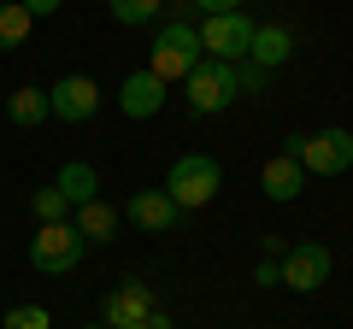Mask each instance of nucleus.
<instances>
[{
	"label": "nucleus",
	"mask_w": 353,
	"mask_h": 329,
	"mask_svg": "<svg viewBox=\"0 0 353 329\" xmlns=\"http://www.w3.org/2000/svg\"><path fill=\"white\" fill-rule=\"evenodd\" d=\"M201 59H206V53H201V30L183 24V18H171V24H159V36H153V59H148V71L159 76L165 89H171V83H183V76H189Z\"/></svg>",
	"instance_id": "f257e3e1"
},
{
	"label": "nucleus",
	"mask_w": 353,
	"mask_h": 329,
	"mask_svg": "<svg viewBox=\"0 0 353 329\" xmlns=\"http://www.w3.org/2000/svg\"><path fill=\"white\" fill-rule=\"evenodd\" d=\"M218 182H224V171H218L212 153H183L165 177V194L176 200V212H201V206L218 200Z\"/></svg>",
	"instance_id": "f03ea898"
},
{
	"label": "nucleus",
	"mask_w": 353,
	"mask_h": 329,
	"mask_svg": "<svg viewBox=\"0 0 353 329\" xmlns=\"http://www.w3.org/2000/svg\"><path fill=\"white\" fill-rule=\"evenodd\" d=\"M183 94H189V112H194V118L230 112V106L241 100V89H236V65H224V59H201L189 76H183Z\"/></svg>",
	"instance_id": "7ed1b4c3"
},
{
	"label": "nucleus",
	"mask_w": 353,
	"mask_h": 329,
	"mask_svg": "<svg viewBox=\"0 0 353 329\" xmlns=\"http://www.w3.org/2000/svg\"><path fill=\"white\" fill-rule=\"evenodd\" d=\"M83 247L88 241L77 235L71 217H65V224H41L36 235H30V265H36L41 277H65V270L83 265Z\"/></svg>",
	"instance_id": "20e7f679"
},
{
	"label": "nucleus",
	"mask_w": 353,
	"mask_h": 329,
	"mask_svg": "<svg viewBox=\"0 0 353 329\" xmlns=\"http://www.w3.org/2000/svg\"><path fill=\"white\" fill-rule=\"evenodd\" d=\"M201 53L206 59H224V65H241L248 59V41H253V18L248 12H212L201 18Z\"/></svg>",
	"instance_id": "39448f33"
},
{
	"label": "nucleus",
	"mask_w": 353,
	"mask_h": 329,
	"mask_svg": "<svg viewBox=\"0 0 353 329\" xmlns=\"http://www.w3.org/2000/svg\"><path fill=\"white\" fill-rule=\"evenodd\" d=\"M294 159L306 177H341V171H353V136L347 129H312V136H301Z\"/></svg>",
	"instance_id": "423d86ee"
},
{
	"label": "nucleus",
	"mask_w": 353,
	"mask_h": 329,
	"mask_svg": "<svg viewBox=\"0 0 353 329\" xmlns=\"http://www.w3.org/2000/svg\"><path fill=\"white\" fill-rule=\"evenodd\" d=\"M330 270H336V259H330V247H324V241H294L289 253L277 259V277H283V288H294V294H312V288H324V282H330Z\"/></svg>",
	"instance_id": "0eeeda50"
},
{
	"label": "nucleus",
	"mask_w": 353,
	"mask_h": 329,
	"mask_svg": "<svg viewBox=\"0 0 353 329\" xmlns=\"http://www.w3.org/2000/svg\"><path fill=\"white\" fill-rule=\"evenodd\" d=\"M153 317H159V306H153V288H148L141 277L118 282V288L101 300V323H106V329H148Z\"/></svg>",
	"instance_id": "6e6552de"
},
{
	"label": "nucleus",
	"mask_w": 353,
	"mask_h": 329,
	"mask_svg": "<svg viewBox=\"0 0 353 329\" xmlns=\"http://www.w3.org/2000/svg\"><path fill=\"white\" fill-rule=\"evenodd\" d=\"M48 112L59 124H88V118L101 112V83L94 76H59L48 89Z\"/></svg>",
	"instance_id": "1a4fd4ad"
},
{
	"label": "nucleus",
	"mask_w": 353,
	"mask_h": 329,
	"mask_svg": "<svg viewBox=\"0 0 353 329\" xmlns=\"http://www.w3.org/2000/svg\"><path fill=\"white\" fill-rule=\"evenodd\" d=\"M124 217H130L136 229H148V235H165L183 212H176V200H171L165 189H136V194H130V206H124Z\"/></svg>",
	"instance_id": "9d476101"
},
{
	"label": "nucleus",
	"mask_w": 353,
	"mask_h": 329,
	"mask_svg": "<svg viewBox=\"0 0 353 329\" xmlns=\"http://www.w3.org/2000/svg\"><path fill=\"white\" fill-rule=\"evenodd\" d=\"M159 106H165V83L148 71V65L130 71L124 89H118V112H124V118H159Z\"/></svg>",
	"instance_id": "9b49d317"
},
{
	"label": "nucleus",
	"mask_w": 353,
	"mask_h": 329,
	"mask_svg": "<svg viewBox=\"0 0 353 329\" xmlns=\"http://www.w3.org/2000/svg\"><path fill=\"white\" fill-rule=\"evenodd\" d=\"M259 189H265V200H277V206L301 200V194H306V171H301V159H289V153L265 159V171H259Z\"/></svg>",
	"instance_id": "f8f14e48"
},
{
	"label": "nucleus",
	"mask_w": 353,
	"mask_h": 329,
	"mask_svg": "<svg viewBox=\"0 0 353 329\" xmlns=\"http://www.w3.org/2000/svg\"><path fill=\"white\" fill-rule=\"evenodd\" d=\"M248 59H253V65H265V71L289 65V59H294V30H283V24H253Z\"/></svg>",
	"instance_id": "ddd939ff"
},
{
	"label": "nucleus",
	"mask_w": 353,
	"mask_h": 329,
	"mask_svg": "<svg viewBox=\"0 0 353 329\" xmlns=\"http://www.w3.org/2000/svg\"><path fill=\"white\" fill-rule=\"evenodd\" d=\"M53 189L65 194V206H88V200H101V177H94V164H83V159H71V164H59V177H53Z\"/></svg>",
	"instance_id": "4468645a"
},
{
	"label": "nucleus",
	"mask_w": 353,
	"mask_h": 329,
	"mask_svg": "<svg viewBox=\"0 0 353 329\" xmlns=\"http://www.w3.org/2000/svg\"><path fill=\"white\" fill-rule=\"evenodd\" d=\"M71 224H77V235H83V241H101V247H106V241L118 235V224H124V212L106 206V200H88V206H77Z\"/></svg>",
	"instance_id": "2eb2a0df"
},
{
	"label": "nucleus",
	"mask_w": 353,
	"mask_h": 329,
	"mask_svg": "<svg viewBox=\"0 0 353 329\" xmlns=\"http://www.w3.org/2000/svg\"><path fill=\"white\" fill-rule=\"evenodd\" d=\"M30 30H36V18L18 6V0H0V53H12L30 41Z\"/></svg>",
	"instance_id": "dca6fc26"
},
{
	"label": "nucleus",
	"mask_w": 353,
	"mask_h": 329,
	"mask_svg": "<svg viewBox=\"0 0 353 329\" xmlns=\"http://www.w3.org/2000/svg\"><path fill=\"white\" fill-rule=\"evenodd\" d=\"M6 112H12V124L18 129H36V124H48V89H18L12 100H6Z\"/></svg>",
	"instance_id": "f3484780"
},
{
	"label": "nucleus",
	"mask_w": 353,
	"mask_h": 329,
	"mask_svg": "<svg viewBox=\"0 0 353 329\" xmlns=\"http://www.w3.org/2000/svg\"><path fill=\"white\" fill-rule=\"evenodd\" d=\"M106 6H112V18L124 30H141V24H153L165 12V0H106Z\"/></svg>",
	"instance_id": "a211bd4d"
},
{
	"label": "nucleus",
	"mask_w": 353,
	"mask_h": 329,
	"mask_svg": "<svg viewBox=\"0 0 353 329\" xmlns=\"http://www.w3.org/2000/svg\"><path fill=\"white\" fill-rule=\"evenodd\" d=\"M30 212H36L41 224H65V217H71V206H65V194L48 182V189H36V194H30Z\"/></svg>",
	"instance_id": "6ab92c4d"
},
{
	"label": "nucleus",
	"mask_w": 353,
	"mask_h": 329,
	"mask_svg": "<svg viewBox=\"0 0 353 329\" xmlns=\"http://www.w3.org/2000/svg\"><path fill=\"white\" fill-rule=\"evenodd\" d=\"M0 329H53V317H48V306H12Z\"/></svg>",
	"instance_id": "aec40b11"
},
{
	"label": "nucleus",
	"mask_w": 353,
	"mask_h": 329,
	"mask_svg": "<svg viewBox=\"0 0 353 329\" xmlns=\"http://www.w3.org/2000/svg\"><path fill=\"white\" fill-rule=\"evenodd\" d=\"M236 89H241V94H265V89H271V71L253 65V59H241V65H236Z\"/></svg>",
	"instance_id": "412c9836"
},
{
	"label": "nucleus",
	"mask_w": 353,
	"mask_h": 329,
	"mask_svg": "<svg viewBox=\"0 0 353 329\" xmlns=\"http://www.w3.org/2000/svg\"><path fill=\"white\" fill-rule=\"evenodd\" d=\"M253 288H283V277H277V259H259V265H253Z\"/></svg>",
	"instance_id": "4be33fe9"
},
{
	"label": "nucleus",
	"mask_w": 353,
	"mask_h": 329,
	"mask_svg": "<svg viewBox=\"0 0 353 329\" xmlns=\"http://www.w3.org/2000/svg\"><path fill=\"white\" fill-rule=\"evenodd\" d=\"M189 6L206 12V18H212V12H241V0H189Z\"/></svg>",
	"instance_id": "5701e85b"
},
{
	"label": "nucleus",
	"mask_w": 353,
	"mask_h": 329,
	"mask_svg": "<svg viewBox=\"0 0 353 329\" xmlns=\"http://www.w3.org/2000/svg\"><path fill=\"white\" fill-rule=\"evenodd\" d=\"M18 6H24L30 18H53V12H59V6H65V0H18Z\"/></svg>",
	"instance_id": "b1692460"
},
{
	"label": "nucleus",
	"mask_w": 353,
	"mask_h": 329,
	"mask_svg": "<svg viewBox=\"0 0 353 329\" xmlns=\"http://www.w3.org/2000/svg\"><path fill=\"white\" fill-rule=\"evenodd\" d=\"M148 329H171V317H165V312H159V317H153V323H148Z\"/></svg>",
	"instance_id": "393cba45"
},
{
	"label": "nucleus",
	"mask_w": 353,
	"mask_h": 329,
	"mask_svg": "<svg viewBox=\"0 0 353 329\" xmlns=\"http://www.w3.org/2000/svg\"><path fill=\"white\" fill-rule=\"evenodd\" d=\"M88 329H106V323H88Z\"/></svg>",
	"instance_id": "a878e982"
}]
</instances>
